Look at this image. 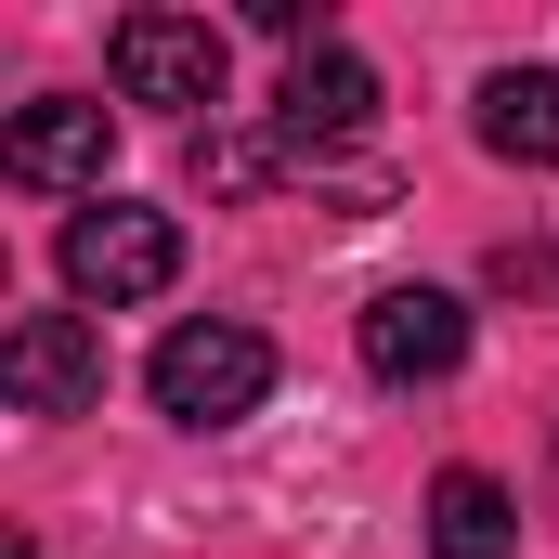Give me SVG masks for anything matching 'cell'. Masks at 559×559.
<instances>
[{
	"label": "cell",
	"instance_id": "obj_1",
	"mask_svg": "<svg viewBox=\"0 0 559 559\" xmlns=\"http://www.w3.org/2000/svg\"><path fill=\"white\" fill-rule=\"evenodd\" d=\"M143 391H156V417L182 429H235L274 404V338L261 325H235V312H209V325H169L156 338V365H143Z\"/></svg>",
	"mask_w": 559,
	"mask_h": 559
},
{
	"label": "cell",
	"instance_id": "obj_2",
	"mask_svg": "<svg viewBox=\"0 0 559 559\" xmlns=\"http://www.w3.org/2000/svg\"><path fill=\"white\" fill-rule=\"evenodd\" d=\"M169 274H182V222H169V209L105 195V209H79V222H66V286H79V299L131 312V299H156Z\"/></svg>",
	"mask_w": 559,
	"mask_h": 559
},
{
	"label": "cell",
	"instance_id": "obj_3",
	"mask_svg": "<svg viewBox=\"0 0 559 559\" xmlns=\"http://www.w3.org/2000/svg\"><path fill=\"white\" fill-rule=\"evenodd\" d=\"M105 66L131 105H222V26L209 13H118Z\"/></svg>",
	"mask_w": 559,
	"mask_h": 559
},
{
	"label": "cell",
	"instance_id": "obj_4",
	"mask_svg": "<svg viewBox=\"0 0 559 559\" xmlns=\"http://www.w3.org/2000/svg\"><path fill=\"white\" fill-rule=\"evenodd\" d=\"M0 391H13L26 417H92V404H105V338H92L79 312H13Z\"/></svg>",
	"mask_w": 559,
	"mask_h": 559
},
{
	"label": "cell",
	"instance_id": "obj_5",
	"mask_svg": "<svg viewBox=\"0 0 559 559\" xmlns=\"http://www.w3.org/2000/svg\"><path fill=\"white\" fill-rule=\"evenodd\" d=\"M365 365H378L391 391L455 378V365H468V312H455L442 286H378V299H365Z\"/></svg>",
	"mask_w": 559,
	"mask_h": 559
},
{
	"label": "cell",
	"instance_id": "obj_6",
	"mask_svg": "<svg viewBox=\"0 0 559 559\" xmlns=\"http://www.w3.org/2000/svg\"><path fill=\"white\" fill-rule=\"evenodd\" d=\"M378 118V66L365 52H338V39H312V52H286V92H274V131L299 156H325V143H352Z\"/></svg>",
	"mask_w": 559,
	"mask_h": 559
},
{
	"label": "cell",
	"instance_id": "obj_7",
	"mask_svg": "<svg viewBox=\"0 0 559 559\" xmlns=\"http://www.w3.org/2000/svg\"><path fill=\"white\" fill-rule=\"evenodd\" d=\"M105 156H118V131H105V105H26L13 131H0V169L13 182H105Z\"/></svg>",
	"mask_w": 559,
	"mask_h": 559
},
{
	"label": "cell",
	"instance_id": "obj_8",
	"mask_svg": "<svg viewBox=\"0 0 559 559\" xmlns=\"http://www.w3.org/2000/svg\"><path fill=\"white\" fill-rule=\"evenodd\" d=\"M429 559H521V508L495 468H442L429 481Z\"/></svg>",
	"mask_w": 559,
	"mask_h": 559
},
{
	"label": "cell",
	"instance_id": "obj_9",
	"mask_svg": "<svg viewBox=\"0 0 559 559\" xmlns=\"http://www.w3.org/2000/svg\"><path fill=\"white\" fill-rule=\"evenodd\" d=\"M481 143L508 169H559V66H495L481 79Z\"/></svg>",
	"mask_w": 559,
	"mask_h": 559
}]
</instances>
